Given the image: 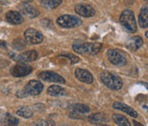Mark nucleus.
Listing matches in <instances>:
<instances>
[{
	"mask_svg": "<svg viewBox=\"0 0 148 126\" xmlns=\"http://www.w3.org/2000/svg\"><path fill=\"white\" fill-rule=\"evenodd\" d=\"M73 50L78 54L94 56L98 54L102 49V44L98 42H82L77 41L72 46Z\"/></svg>",
	"mask_w": 148,
	"mask_h": 126,
	"instance_id": "nucleus-1",
	"label": "nucleus"
},
{
	"mask_svg": "<svg viewBox=\"0 0 148 126\" xmlns=\"http://www.w3.org/2000/svg\"><path fill=\"white\" fill-rule=\"evenodd\" d=\"M120 23L130 33H135L137 31L136 20L134 18V14L133 13L132 10L125 9L123 11L120 16Z\"/></svg>",
	"mask_w": 148,
	"mask_h": 126,
	"instance_id": "nucleus-2",
	"label": "nucleus"
},
{
	"mask_svg": "<svg viewBox=\"0 0 148 126\" xmlns=\"http://www.w3.org/2000/svg\"><path fill=\"white\" fill-rule=\"evenodd\" d=\"M100 79L101 82L103 83L107 88L118 90L122 89L123 87V81L118 76L114 75L109 71H103L101 73Z\"/></svg>",
	"mask_w": 148,
	"mask_h": 126,
	"instance_id": "nucleus-3",
	"label": "nucleus"
},
{
	"mask_svg": "<svg viewBox=\"0 0 148 126\" xmlns=\"http://www.w3.org/2000/svg\"><path fill=\"white\" fill-rule=\"evenodd\" d=\"M107 58L112 64L122 67L126 65L127 58L123 51L118 49H112L107 51Z\"/></svg>",
	"mask_w": 148,
	"mask_h": 126,
	"instance_id": "nucleus-4",
	"label": "nucleus"
},
{
	"mask_svg": "<svg viewBox=\"0 0 148 126\" xmlns=\"http://www.w3.org/2000/svg\"><path fill=\"white\" fill-rule=\"evenodd\" d=\"M57 23H58V25L61 27L72 28V27H76L81 26L82 24V21L81 18H78L76 16L63 15L57 19Z\"/></svg>",
	"mask_w": 148,
	"mask_h": 126,
	"instance_id": "nucleus-5",
	"label": "nucleus"
},
{
	"mask_svg": "<svg viewBox=\"0 0 148 126\" xmlns=\"http://www.w3.org/2000/svg\"><path fill=\"white\" fill-rule=\"evenodd\" d=\"M70 117L72 119H82L83 115L90 112L89 106L82 103H74L69 107Z\"/></svg>",
	"mask_w": 148,
	"mask_h": 126,
	"instance_id": "nucleus-6",
	"label": "nucleus"
},
{
	"mask_svg": "<svg viewBox=\"0 0 148 126\" xmlns=\"http://www.w3.org/2000/svg\"><path fill=\"white\" fill-rule=\"evenodd\" d=\"M32 72V67L27 65L26 63H18L13 66L10 70V73L13 77L21 78L25 77Z\"/></svg>",
	"mask_w": 148,
	"mask_h": 126,
	"instance_id": "nucleus-7",
	"label": "nucleus"
},
{
	"mask_svg": "<svg viewBox=\"0 0 148 126\" xmlns=\"http://www.w3.org/2000/svg\"><path fill=\"white\" fill-rule=\"evenodd\" d=\"M25 36V40L26 42H28L29 44H39L43 41L44 37L41 34V32H39L37 29L34 28H28L24 33Z\"/></svg>",
	"mask_w": 148,
	"mask_h": 126,
	"instance_id": "nucleus-8",
	"label": "nucleus"
},
{
	"mask_svg": "<svg viewBox=\"0 0 148 126\" xmlns=\"http://www.w3.org/2000/svg\"><path fill=\"white\" fill-rule=\"evenodd\" d=\"M43 88H44V86L40 81L32 79V81H29L27 83V85L25 86L24 91L27 95L36 96L42 92Z\"/></svg>",
	"mask_w": 148,
	"mask_h": 126,
	"instance_id": "nucleus-9",
	"label": "nucleus"
},
{
	"mask_svg": "<svg viewBox=\"0 0 148 126\" xmlns=\"http://www.w3.org/2000/svg\"><path fill=\"white\" fill-rule=\"evenodd\" d=\"M38 79L44 81H49V82H56V83H65L66 81L63 77L59 75L58 73L53 72V71H41L38 73Z\"/></svg>",
	"mask_w": 148,
	"mask_h": 126,
	"instance_id": "nucleus-10",
	"label": "nucleus"
},
{
	"mask_svg": "<svg viewBox=\"0 0 148 126\" xmlns=\"http://www.w3.org/2000/svg\"><path fill=\"white\" fill-rule=\"evenodd\" d=\"M18 8L20 10V14L24 15L25 16L28 18H35L37 16H38L39 15V12L38 11L32 7V5L27 4L26 2H22L19 5H18Z\"/></svg>",
	"mask_w": 148,
	"mask_h": 126,
	"instance_id": "nucleus-11",
	"label": "nucleus"
},
{
	"mask_svg": "<svg viewBox=\"0 0 148 126\" xmlns=\"http://www.w3.org/2000/svg\"><path fill=\"white\" fill-rule=\"evenodd\" d=\"M75 12L84 18H90L95 15V9L87 4H78L75 5Z\"/></svg>",
	"mask_w": 148,
	"mask_h": 126,
	"instance_id": "nucleus-12",
	"label": "nucleus"
},
{
	"mask_svg": "<svg viewBox=\"0 0 148 126\" xmlns=\"http://www.w3.org/2000/svg\"><path fill=\"white\" fill-rule=\"evenodd\" d=\"M75 77L78 79L79 81L90 84L93 81V77L92 75V73L88 71L87 70H84V68H77L75 71Z\"/></svg>",
	"mask_w": 148,
	"mask_h": 126,
	"instance_id": "nucleus-13",
	"label": "nucleus"
},
{
	"mask_svg": "<svg viewBox=\"0 0 148 126\" xmlns=\"http://www.w3.org/2000/svg\"><path fill=\"white\" fill-rule=\"evenodd\" d=\"M38 58V52L36 50H27L26 52L19 54L18 57L14 58L16 60L20 61V63H27L36 60Z\"/></svg>",
	"mask_w": 148,
	"mask_h": 126,
	"instance_id": "nucleus-14",
	"label": "nucleus"
},
{
	"mask_svg": "<svg viewBox=\"0 0 148 126\" xmlns=\"http://www.w3.org/2000/svg\"><path fill=\"white\" fill-rule=\"evenodd\" d=\"M112 107L116 109V110H120L125 113H127L129 114L130 116H132L134 118H136L138 116V113L137 112H136L135 110H134V109L132 107H130L129 105H126V104H124V103H122V102H114V103L112 104Z\"/></svg>",
	"mask_w": 148,
	"mask_h": 126,
	"instance_id": "nucleus-15",
	"label": "nucleus"
},
{
	"mask_svg": "<svg viewBox=\"0 0 148 126\" xmlns=\"http://www.w3.org/2000/svg\"><path fill=\"white\" fill-rule=\"evenodd\" d=\"M5 18L12 25H20L23 22L22 15L18 11H9L5 14Z\"/></svg>",
	"mask_w": 148,
	"mask_h": 126,
	"instance_id": "nucleus-16",
	"label": "nucleus"
},
{
	"mask_svg": "<svg viewBox=\"0 0 148 126\" xmlns=\"http://www.w3.org/2000/svg\"><path fill=\"white\" fill-rule=\"evenodd\" d=\"M144 45V40L140 36H134L128 39L126 47L131 50H137Z\"/></svg>",
	"mask_w": 148,
	"mask_h": 126,
	"instance_id": "nucleus-17",
	"label": "nucleus"
},
{
	"mask_svg": "<svg viewBox=\"0 0 148 126\" xmlns=\"http://www.w3.org/2000/svg\"><path fill=\"white\" fill-rule=\"evenodd\" d=\"M88 121L90 123H92V124H101V123H107L109 121V119H108V117L104 113L96 112L93 114H90V115L88 117Z\"/></svg>",
	"mask_w": 148,
	"mask_h": 126,
	"instance_id": "nucleus-18",
	"label": "nucleus"
},
{
	"mask_svg": "<svg viewBox=\"0 0 148 126\" xmlns=\"http://www.w3.org/2000/svg\"><path fill=\"white\" fill-rule=\"evenodd\" d=\"M138 23H139L140 27L143 28H146L148 27V7H147V5L145 8H142L140 11Z\"/></svg>",
	"mask_w": 148,
	"mask_h": 126,
	"instance_id": "nucleus-19",
	"label": "nucleus"
},
{
	"mask_svg": "<svg viewBox=\"0 0 148 126\" xmlns=\"http://www.w3.org/2000/svg\"><path fill=\"white\" fill-rule=\"evenodd\" d=\"M1 123L4 126H16L18 124L19 121L18 118H16L15 116L11 115L10 113L7 112L2 117Z\"/></svg>",
	"mask_w": 148,
	"mask_h": 126,
	"instance_id": "nucleus-20",
	"label": "nucleus"
},
{
	"mask_svg": "<svg viewBox=\"0 0 148 126\" xmlns=\"http://www.w3.org/2000/svg\"><path fill=\"white\" fill-rule=\"evenodd\" d=\"M48 94L50 96H63L66 94V90L59 85H51L48 89Z\"/></svg>",
	"mask_w": 148,
	"mask_h": 126,
	"instance_id": "nucleus-21",
	"label": "nucleus"
},
{
	"mask_svg": "<svg viewBox=\"0 0 148 126\" xmlns=\"http://www.w3.org/2000/svg\"><path fill=\"white\" fill-rule=\"evenodd\" d=\"M112 120L119 126H131V123L128 121V119L123 115H121V114H113Z\"/></svg>",
	"mask_w": 148,
	"mask_h": 126,
	"instance_id": "nucleus-22",
	"label": "nucleus"
},
{
	"mask_svg": "<svg viewBox=\"0 0 148 126\" xmlns=\"http://www.w3.org/2000/svg\"><path fill=\"white\" fill-rule=\"evenodd\" d=\"M61 3V0H43L40 2V5L47 9H54L58 8Z\"/></svg>",
	"mask_w": 148,
	"mask_h": 126,
	"instance_id": "nucleus-23",
	"label": "nucleus"
},
{
	"mask_svg": "<svg viewBox=\"0 0 148 126\" xmlns=\"http://www.w3.org/2000/svg\"><path fill=\"white\" fill-rule=\"evenodd\" d=\"M18 115L23 117V118H30L33 116V112L29 107H21L19 108L18 111H16Z\"/></svg>",
	"mask_w": 148,
	"mask_h": 126,
	"instance_id": "nucleus-24",
	"label": "nucleus"
},
{
	"mask_svg": "<svg viewBox=\"0 0 148 126\" xmlns=\"http://www.w3.org/2000/svg\"><path fill=\"white\" fill-rule=\"evenodd\" d=\"M13 48L16 50H23L26 49L27 47V42L25 39H22V38H16L15 40L12 43Z\"/></svg>",
	"mask_w": 148,
	"mask_h": 126,
	"instance_id": "nucleus-25",
	"label": "nucleus"
},
{
	"mask_svg": "<svg viewBox=\"0 0 148 126\" xmlns=\"http://www.w3.org/2000/svg\"><path fill=\"white\" fill-rule=\"evenodd\" d=\"M34 126H55V123L52 120H38L34 123Z\"/></svg>",
	"mask_w": 148,
	"mask_h": 126,
	"instance_id": "nucleus-26",
	"label": "nucleus"
},
{
	"mask_svg": "<svg viewBox=\"0 0 148 126\" xmlns=\"http://www.w3.org/2000/svg\"><path fill=\"white\" fill-rule=\"evenodd\" d=\"M60 56H64L66 58H68L71 60V64H76V63H79L81 61V59L79 58L78 56L74 55V54H71V53H64V54H60Z\"/></svg>",
	"mask_w": 148,
	"mask_h": 126,
	"instance_id": "nucleus-27",
	"label": "nucleus"
},
{
	"mask_svg": "<svg viewBox=\"0 0 148 126\" xmlns=\"http://www.w3.org/2000/svg\"><path fill=\"white\" fill-rule=\"evenodd\" d=\"M16 97H18V98H26V97L27 96L26 93H25V91L24 90H18V91H16Z\"/></svg>",
	"mask_w": 148,
	"mask_h": 126,
	"instance_id": "nucleus-28",
	"label": "nucleus"
},
{
	"mask_svg": "<svg viewBox=\"0 0 148 126\" xmlns=\"http://www.w3.org/2000/svg\"><path fill=\"white\" fill-rule=\"evenodd\" d=\"M134 126H144L143 124H141L140 123L136 122V121H134Z\"/></svg>",
	"mask_w": 148,
	"mask_h": 126,
	"instance_id": "nucleus-29",
	"label": "nucleus"
},
{
	"mask_svg": "<svg viewBox=\"0 0 148 126\" xmlns=\"http://www.w3.org/2000/svg\"><path fill=\"white\" fill-rule=\"evenodd\" d=\"M5 46H7L5 42H4V41H0V47H4V48H5Z\"/></svg>",
	"mask_w": 148,
	"mask_h": 126,
	"instance_id": "nucleus-30",
	"label": "nucleus"
},
{
	"mask_svg": "<svg viewBox=\"0 0 148 126\" xmlns=\"http://www.w3.org/2000/svg\"><path fill=\"white\" fill-rule=\"evenodd\" d=\"M101 126H111V125H101Z\"/></svg>",
	"mask_w": 148,
	"mask_h": 126,
	"instance_id": "nucleus-31",
	"label": "nucleus"
},
{
	"mask_svg": "<svg viewBox=\"0 0 148 126\" xmlns=\"http://www.w3.org/2000/svg\"><path fill=\"white\" fill-rule=\"evenodd\" d=\"M1 11H2V8H0V12H1Z\"/></svg>",
	"mask_w": 148,
	"mask_h": 126,
	"instance_id": "nucleus-32",
	"label": "nucleus"
},
{
	"mask_svg": "<svg viewBox=\"0 0 148 126\" xmlns=\"http://www.w3.org/2000/svg\"></svg>",
	"mask_w": 148,
	"mask_h": 126,
	"instance_id": "nucleus-33",
	"label": "nucleus"
}]
</instances>
